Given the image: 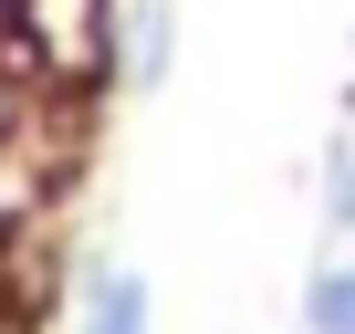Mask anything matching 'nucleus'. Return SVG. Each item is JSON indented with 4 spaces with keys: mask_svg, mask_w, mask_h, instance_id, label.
<instances>
[{
    "mask_svg": "<svg viewBox=\"0 0 355 334\" xmlns=\"http://www.w3.org/2000/svg\"><path fill=\"white\" fill-rule=\"evenodd\" d=\"M84 334H146V272H94Z\"/></svg>",
    "mask_w": 355,
    "mask_h": 334,
    "instance_id": "obj_2",
    "label": "nucleus"
},
{
    "mask_svg": "<svg viewBox=\"0 0 355 334\" xmlns=\"http://www.w3.org/2000/svg\"><path fill=\"white\" fill-rule=\"evenodd\" d=\"M0 125H11V105H0Z\"/></svg>",
    "mask_w": 355,
    "mask_h": 334,
    "instance_id": "obj_5",
    "label": "nucleus"
},
{
    "mask_svg": "<svg viewBox=\"0 0 355 334\" xmlns=\"http://www.w3.org/2000/svg\"><path fill=\"white\" fill-rule=\"evenodd\" d=\"M303 324H313V334H355V272H313Z\"/></svg>",
    "mask_w": 355,
    "mask_h": 334,
    "instance_id": "obj_3",
    "label": "nucleus"
},
{
    "mask_svg": "<svg viewBox=\"0 0 355 334\" xmlns=\"http://www.w3.org/2000/svg\"><path fill=\"white\" fill-rule=\"evenodd\" d=\"M334 230H355V146H345V167H334Z\"/></svg>",
    "mask_w": 355,
    "mask_h": 334,
    "instance_id": "obj_4",
    "label": "nucleus"
},
{
    "mask_svg": "<svg viewBox=\"0 0 355 334\" xmlns=\"http://www.w3.org/2000/svg\"><path fill=\"white\" fill-rule=\"evenodd\" d=\"M178 42V11H167V0H136V11H125V84H167V53Z\"/></svg>",
    "mask_w": 355,
    "mask_h": 334,
    "instance_id": "obj_1",
    "label": "nucleus"
}]
</instances>
